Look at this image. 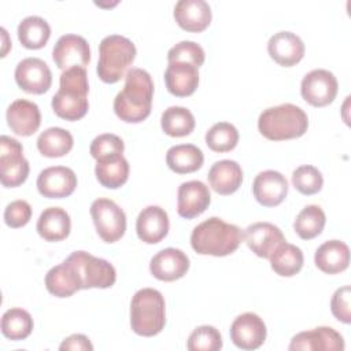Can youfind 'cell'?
<instances>
[{
  "label": "cell",
  "mask_w": 351,
  "mask_h": 351,
  "mask_svg": "<svg viewBox=\"0 0 351 351\" xmlns=\"http://www.w3.org/2000/svg\"><path fill=\"white\" fill-rule=\"evenodd\" d=\"M152 97L154 82L149 73L133 67L125 75L123 89L114 99V111L123 122H143L151 114Z\"/></svg>",
  "instance_id": "obj_1"
},
{
  "label": "cell",
  "mask_w": 351,
  "mask_h": 351,
  "mask_svg": "<svg viewBox=\"0 0 351 351\" xmlns=\"http://www.w3.org/2000/svg\"><path fill=\"white\" fill-rule=\"evenodd\" d=\"M88 74L85 67L64 70L59 78V89L53 95L51 106L53 112L66 121H78L89 110Z\"/></svg>",
  "instance_id": "obj_2"
},
{
  "label": "cell",
  "mask_w": 351,
  "mask_h": 351,
  "mask_svg": "<svg viewBox=\"0 0 351 351\" xmlns=\"http://www.w3.org/2000/svg\"><path fill=\"white\" fill-rule=\"evenodd\" d=\"M243 240L239 226L228 223L218 217H211L193 228L191 245L200 255L226 256L233 254Z\"/></svg>",
  "instance_id": "obj_3"
},
{
  "label": "cell",
  "mask_w": 351,
  "mask_h": 351,
  "mask_svg": "<svg viewBox=\"0 0 351 351\" xmlns=\"http://www.w3.org/2000/svg\"><path fill=\"white\" fill-rule=\"evenodd\" d=\"M308 128L307 114L292 103L269 107L258 118V129L271 141L302 137Z\"/></svg>",
  "instance_id": "obj_4"
},
{
  "label": "cell",
  "mask_w": 351,
  "mask_h": 351,
  "mask_svg": "<svg viewBox=\"0 0 351 351\" xmlns=\"http://www.w3.org/2000/svg\"><path fill=\"white\" fill-rule=\"evenodd\" d=\"M136 45L121 34L106 36L99 44L97 75L106 84H115L126 75L136 59Z\"/></svg>",
  "instance_id": "obj_5"
},
{
  "label": "cell",
  "mask_w": 351,
  "mask_h": 351,
  "mask_svg": "<svg viewBox=\"0 0 351 351\" xmlns=\"http://www.w3.org/2000/svg\"><path fill=\"white\" fill-rule=\"evenodd\" d=\"M166 325L163 295L154 288L138 289L130 302V326L136 335L151 337Z\"/></svg>",
  "instance_id": "obj_6"
},
{
  "label": "cell",
  "mask_w": 351,
  "mask_h": 351,
  "mask_svg": "<svg viewBox=\"0 0 351 351\" xmlns=\"http://www.w3.org/2000/svg\"><path fill=\"white\" fill-rule=\"evenodd\" d=\"M66 261H69L77 270L82 289L89 288H110L115 284L117 271L115 267L106 259L93 256L85 251L71 252Z\"/></svg>",
  "instance_id": "obj_7"
},
{
  "label": "cell",
  "mask_w": 351,
  "mask_h": 351,
  "mask_svg": "<svg viewBox=\"0 0 351 351\" xmlns=\"http://www.w3.org/2000/svg\"><path fill=\"white\" fill-rule=\"evenodd\" d=\"M90 217L96 232L104 243L118 241L126 230V215L111 199L99 197L90 204Z\"/></svg>",
  "instance_id": "obj_8"
},
{
  "label": "cell",
  "mask_w": 351,
  "mask_h": 351,
  "mask_svg": "<svg viewBox=\"0 0 351 351\" xmlns=\"http://www.w3.org/2000/svg\"><path fill=\"white\" fill-rule=\"evenodd\" d=\"M29 170L22 144L16 138L3 134L0 137V180L3 186H19L26 181Z\"/></svg>",
  "instance_id": "obj_9"
},
{
  "label": "cell",
  "mask_w": 351,
  "mask_h": 351,
  "mask_svg": "<svg viewBox=\"0 0 351 351\" xmlns=\"http://www.w3.org/2000/svg\"><path fill=\"white\" fill-rule=\"evenodd\" d=\"M339 84L335 74L325 69H315L307 73L300 84L302 97L314 107L330 104L337 95Z\"/></svg>",
  "instance_id": "obj_10"
},
{
  "label": "cell",
  "mask_w": 351,
  "mask_h": 351,
  "mask_svg": "<svg viewBox=\"0 0 351 351\" xmlns=\"http://www.w3.org/2000/svg\"><path fill=\"white\" fill-rule=\"evenodd\" d=\"M18 86L33 95L45 93L52 85V73L48 64L40 58H25L15 67Z\"/></svg>",
  "instance_id": "obj_11"
},
{
  "label": "cell",
  "mask_w": 351,
  "mask_h": 351,
  "mask_svg": "<svg viewBox=\"0 0 351 351\" xmlns=\"http://www.w3.org/2000/svg\"><path fill=\"white\" fill-rule=\"evenodd\" d=\"M52 59L60 70L71 67H86L90 62L88 41L78 34H63L52 49Z\"/></svg>",
  "instance_id": "obj_12"
},
{
  "label": "cell",
  "mask_w": 351,
  "mask_h": 351,
  "mask_svg": "<svg viewBox=\"0 0 351 351\" xmlns=\"http://www.w3.org/2000/svg\"><path fill=\"white\" fill-rule=\"evenodd\" d=\"M230 340L241 350L259 348L267 336L263 319L255 313H243L230 325Z\"/></svg>",
  "instance_id": "obj_13"
},
{
  "label": "cell",
  "mask_w": 351,
  "mask_h": 351,
  "mask_svg": "<svg viewBox=\"0 0 351 351\" xmlns=\"http://www.w3.org/2000/svg\"><path fill=\"white\" fill-rule=\"evenodd\" d=\"M36 185L44 197L62 199L70 196L77 188V176L70 167L51 166L40 171Z\"/></svg>",
  "instance_id": "obj_14"
},
{
  "label": "cell",
  "mask_w": 351,
  "mask_h": 351,
  "mask_svg": "<svg viewBox=\"0 0 351 351\" xmlns=\"http://www.w3.org/2000/svg\"><path fill=\"white\" fill-rule=\"evenodd\" d=\"M211 202L208 186L199 181L192 180L182 182L177 192V213L180 217L192 219L203 214Z\"/></svg>",
  "instance_id": "obj_15"
},
{
  "label": "cell",
  "mask_w": 351,
  "mask_h": 351,
  "mask_svg": "<svg viewBox=\"0 0 351 351\" xmlns=\"http://www.w3.org/2000/svg\"><path fill=\"white\" fill-rule=\"evenodd\" d=\"M293 350L307 351H343L344 339L343 336L329 326H318L311 330L300 332L295 335L288 347Z\"/></svg>",
  "instance_id": "obj_16"
},
{
  "label": "cell",
  "mask_w": 351,
  "mask_h": 351,
  "mask_svg": "<svg viewBox=\"0 0 351 351\" xmlns=\"http://www.w3.org/2000/svg\"><path fill=\"white\" fill-rule=\"evenodd\" d=\"M189 265V258L184 251L169 247L151 258L149 271L160 281H176L186 274Z\"/></svg>",
  "instance_id": "obj_17"
},
{
  "label": "cell",
  "mask_w": 351,
  "mask_h": 351,
  "mask_svg": "<svg viewBox=\"0 0 351 351\" xmlns=\"http://www.w3.org/2000/svg\"><path fill=\"white\" fill-rule=\"evenodd\" d=\"M243 240L259 258H267L282 243L285 237L278 226L270 222H255L245 228Z\"/></svg>",
  "instance_id": "obj_18"
},
{
  "label": "cell",
  "mask_w": 351,
  "mask_h": 351,
  "mask_svg": "<svg viewBox=\"0 0 351 351\" xmlns=\"http://www.w3.org/2000/svg\"><path fill=\"white\" fill-rule=\"evenodd\" d=\"M252 193L256 202L265 207L278 206L288 195V181L280 171H261L254 178Z\"/></svg>",
  "instance_id": "obj_19"
},
{
  "label": "cell",
  "mask_w": 351,
  "mask_h": 351,
  "mask_svg": "<svg viewBox=\"0 0 351 351\" xmlns=\"http://www.w3.org/2000/svg\"><path fill=\"white\" fill-rule=\"evenodd\" d=\"M267 52L280 66L292 67L304 56V44L298 34L282 30L269 38Z\"/></svg>",
  "instance_id": "obj_20"
},
{
  "label": "cell",
  "mask_w": 351,
  "mask_h": 351,
  "mask_svg": "<svg viewBox=\"0 0 351 351\" xmlns=\"http://www.w3.org/2000/svg\"><path fill=\"white\" fill-rule=\"evenodd\" d=\"M7 123L18 136L34 134L41 123V112L36 103L26 99L14 100L7 108Z\"/></svg>",
  "instance_id": "obj_21"
},
{
  "label": "cell",
  "mask_w": 351,
  "mask_h": 351,
  "mask_svg": "<svg viewBox=\"0 0 351 351\" xmlns=\"http://www.w3.org/2000/svg\"><path fill=\"white\" fill-rule=\"evenodd\" d=\"M177 25L192 33H199L207 29L211 23V7L204 0H180L173 11Z\"/></svg>",
  "instance_id": "obj_22"
},
{
  "label": "cell",
  "mask_w": 351,
  "mask_h": 351,
  "mask_svg": "<svg viewBox=\"0 0 351 351\" xmlns=\"http://www.w3.org/2000/svg\"><path fill=\"white\" fill-rule=\"evenodd\" d=\"M170 222L165 208L159 206H147L136 219V232L141 241L156 244L169 233Z\"/></svg>",
  "instance_id": "obj_23"
},
{
  "label": "cell",
  "mask_w": 351,
  "mask_h": 351,
  "mask_svg": "<svg viewBox=\"0 0 351 351\" xmlns=\"http://www.w3.org/2000/svg\"><path fill=\"white\" fill-rule=\"evenodd\" d=\"M165 84L177 97L191 96L199 85L197 67L188 62H170L165 71Z\"/></svg>",
  "instance_id": "obj_24"
},
{
  "label": "cell",
  "mask_w": 351,
  "mask_h": 351,
  "mask_svg": "<svg viewBox=\"0 0 351 351\" xmlns=\"http://www.w3.org/2000/svg\"><path fill=\"white\" fill-rule=\"evenodd\" d=\"M207 178L218 195H232L243 182V170L236 160L222 159L210 167Z\"/></svg>",
  "instance_id": "obj_25"
},
{
  "label": "cell",
  "mask_w": 351,
  "mask_h": 351,
  "mask_svg": "<svg viewBox=\"0 0 351 351\" xmlns=\"http://www.w3.org/2000/svg\"><path fill=\"white\" fill-rule=\"evenodd\" d=\"M45 288L56 298H69L82 289V284L74 266L64 259L60 265L48 270L45 276Z\"/></svg>",
  "instance_id": "obj_26"
},
{
  "label": "cell",
  "mask_w": 351,
  "mask_h": 351,
  "mask_svg": "<svg viewBox=\"0 0 351 351\" xmlns=\"http://www.w3.org/2000/svg\"><path fill=\"white\" fill-rule=\"evenodd\" d=\"M314 262L315 266L326 274L341 273L350 265V248L340 240L325 241L317 248Z\"/></svg>",
  "instance_id": "obj_27"
},
{
  "label": "cell",
  "mask_w": 351,
  "mask_h": 351,
  "mask_svg": "<svg viewBox=\"0 0 351 351\" xmlns=\"http://www.w3.org/2000/svg\"><path fill=\"white\" fill-rule=\"evenodd\" d=\"M36 229L47 241H62L70 234L71 219L64 208L48 207L40 214Z\"/></svg>",
  "instance_id": "obj_28"
},
{
  "label": "cell",
  "mask_w": 351,
  "mask_h": 351,
  "mask_svg": "<svg viewBox=\"0 0 351 351\" xmlns=\"http://www.w3.org/2000/svg\"><path fill=\"white\" fill-rule=\"evenodd\" d=\"M204 155L202 149L193 144L173 145L166 152V165L177 174H188L203 166Z\"/></svg>",
  "instance_id": "obj_29"
},
{
  "label": "cell",
  "mask_w": 351,
  "mask_h": 351,
  "mask_svg": "<svg viewBox=\"0 0 351 351\" xmlns=\"http://www.w3.org/2000/svg\"><path fill=\"white\" fill-rule=\"evenodd\" d=\"M270 266L281 277H292L298 274L304 263L302 250L291 243L282 241L269 256Z\"/></svg>",
  "instance_id": "obj_30"
},
{
  "label": "cell",
  "mask_w": 351,
  "mask_h": 351,
  "mask_svg": "<svg viewBox=\"0 0 351 351\" xmlns=\"http://www.w3.org/2000/svg\"><path fill=\"white\" fill-rule=\"evenodd\" d=\"M18 40L27 49L43 48L51 37L49 23L37 15H30L23 18L16 29Z\"/></svg>",
  "instance_id": "obj_31"
},
{
  "label": "cell",
  "mask_w": 351,
  "mask_h": 351,
  "mask_svg": "<svg viewBox=\"0 0 351 351\" xmlns=\"http://www.w3.org/2000/svg\"><path fill=\"white\" fill-rule=\"evenodd\" d=\"M97 181L110 189L121 188L129 178V163L123 155L97 160L95 167Z\"/></svg>",
  "instance_id": "obj_32"
},
{
  "label": "cell",
  "mask_w": 351,
  "mask_h": 351,
  "mask_svg": "<svg viewBox=\"0 0 351 351\" xmlns=\"http://www.w3.org/2000/svg\"><path fill=\"white\" fill-rule=\"evenodd\" d=\"M74 144L73 134L63 128H48L37 138V148L43 156L60 158L67 155Z\"/></svg>",
  "instance_id": "obj_33"
},
{
  "label": "cell",
  "mask_w": 351,
  "mask_h": 351,
  "mask_svg": "<svg viewBox=\"0 0 351 351\" xmlns=\"http://www.w3.org/2000/svg\"><path fill=\"white\" fill-rule=\"evenodd\" d=\"M196 125L193 114L181 106H171L162 112V130L170 137H184L193 132Z\"/></svg>",
  "instance_id": "obj_34"
},
{
  "label": "cell",
  "mask_w": 351,
  "mask_h": 351,
  "mask_svg": "<svg viewBox=\"0 0 351 351\" xmlns=\"http://www.w3.org/2000/svg\"><path fill=\"white\" fill-rule=\"evenodd\" d=\"M33 326L34 324L32 315L19 307L8 308L1 317V333L12 341L25 340L29 337Z\"/></svg>",
  "instance_id": "obj_35"
},
{
  "label": "cell",
  "mask_w": 351,
  "mask_h": 351,
  "mask_svg": "<svg viewBox=\"0 0 351 351\" xmlns=\"http://www.w3.org/2000/svg\"><path fill=\"white\" fill-rule=\"evenodd\" d=\"M326 217L324 210L317 204L306 206L295 218L293 229L303 240H311L322 233Z\"/></svg>",
  "instance_id": "obj_36"
},
{
  "label": "cell",
  "mask_w": 351,
  "mask_h": 351,
  "mask_svg": "<svg viewBox=\"0 0 351 351\" xmlns=\"http://www.w3.org/2000/svg\"><path fill=\"white\" fill-rule=\"evenodd\" d=\"M239 130L229 122H217L206 132V144L214 152H229L239 143Z\"/></svg>",
  "instance_id": "obj_37"
},
{
  "label": "cell",
  "mask_w": 351,
  "mask_h": 351,
  "mask_svg": "<svg viewBox=\"0 0 351 351\" xmlns=\"http://www.w3.org/2000/svg\"><path fill=\"white\" fill-rule=\"evenodd\" d=\"M292 185L302 195H314L322 189L324 177L317 167L302 165L292 173Z\"/></svg>",
  "instance_id": "obj_38"
},
{
  "label": "cell",
  "mask_w": 351,
  "mask_h": 351,
  "mask_svg": "<svg viewBox=\"0 0 351 351\" xmlns=\"http://www.w3.org/2000/svg\"><path fill=\"white\" fill-rule=\"evenodd\" d=\"M189 351H218L222 348V336L211 325H202L193 329L186 341Z\"/></svg>",
  "instance_id": "obj_39"
},
{
  "label": "cell",
  "mask_w": 351,
  "mask_h": 351,
  "mask_svg": "<svg viewBox=\"0 0 351 351\" xmlns=\"http://www.w3.org/2000/svg\"><path fill=\"white\" fill-rule=\"evenodd\" d=\"M123 151H125V144L122 138L112 133H103L96 136L92 140L89 147V152L92 158L96 159V162L106 158L122 155Z\"/></svg>",
  "instance_id": "obj_40"
},
{
  "label": "cell",
  "mask_w": 351,
  "mask_h": 351,
  "mask_svg": "<svg viewBox=\"0 0 351 351\" xmlns=\"http://www.w3.org/2000/svg\"><path fill=\"white\" fill-rule=\"evenodd\" d=\"M204 49L195 41L184 40L171 47L167 52V62H188L197 69L204 63Z\"/></svg>",
  "instance_id": "obj_41"
},
{
  "label": "cell",
  "mask_w": 351,
  "mask_h": 351,
  "mask_svg": "<svg viewBox=\"0 0 351 351\" xmlns=\"http://www.w3.org/2000/svg\"><path fill=\"white\" fill-rule=\"evenodd\" d=\"M32 218V207L26 200L18 199L7 204L4 210V222L10 228H22Z\"/></svg>",
  "instance_id": "obj_42"
},
{
  "label": "cell",
  "mask_w": 351,
  "mask_h": 351,
  "mask_svg": "<svg viewBox=\"0 0 351 351\" xmlns=\"http://www.w3.org/2000/svg\"><path fill=\"white\" fill-rule=\"evenodd\" d=\"M350 296H351V288H350V285H344V287L336 289V292L333 293L332 300H330V311H332L333 317L343 324L351 322Z\"/></svg>",
  "instance_id": "obj_43"
},
{
  "label": "cell",
  "mask_w": 351,
  "mask_h": 351,
  "mask_svg": "<svg viewBox=\"0 0 351 351\" xmlns=\"http://www.w3.org/2000/svg\"><path fill=\"white\" fill-rule=\"evenodd\" d=\"M60 351H66V350H73V351H92L93 346L90 343V340L81 333H75L71 335L69 337H66L62 344L59 346Z\"/></svg>",
  "instance_id": "obj_44"
}]
</instances>
